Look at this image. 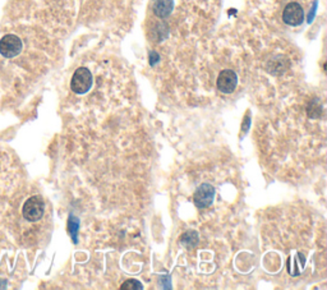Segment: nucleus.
<instances>
[{
	"mask_svg": "<svg viewBox=\"0 0 327 290\" xmlns=\"http://www.w3.org/2000/svg\"><path fill=\"white\" fill-rule=\"evenodd\" d=\"M92 73L87 68H78L73 74L72 81H70V88L77 95H84V93L89 92L90 88L92 87Z\"/></svg>",
	"mask_w": 327,
	"mask_h": 290,
	"instance_id": "nucleus-1",
	"label": "nucleus"
},
{
	"mask_svg": "<svg viewBox=\"0 0 327 290\" xmlns=\"http://www.w3.org/2000/svg\"><path fill=\"white\" fill-rule=\"evenodd\" d=\"M44 201H42V198L40 196H32V197H30L24 202L23 208H22L24 219L27 221H31V223L39 221L42 218V215H44Z\"/></svg>",
	"mask_w": 327,
	"mask_h": 290,
	"instance_id": "nucleus-2",
	"label": "nucleus"
},
{
	"mask_svg": "<svg viewBox=\"0 0 327 290\" xmlns=\"http://www.w3.org/2000/svg\"><path fill=\"white\" fill-rule=\"evenodd\" d=\"M215 187L208 183H203L196 189L193 195V202L198 208H207L212 205L215 198Z\"/></svg>",
	"mask_w": 327,
	"mask_h": 290,
	"instance_id": "nucleus-3",
	"label": "nucleus"
},
{
	"mask_svg": "<svg viewBox=\"0 0 327 290\" xmlns=\"http://www.w3.org/2000/svg\"><path fill=\"white\" fill-rule=\"evenodd\" d=\"M22 47H23L22 40L16 35H6L0 40V54L4 58L17 57L22 51Z\"/></svg>",
	"mask_w": 327,
	"mask_h": 290,
	"instance_id": "nucleus-4",
	"label": "nucleus"
},
{
	"mask_svg": "<svg viewBox=\"0 0 327 290\" xmlns=\"http://www.w3.org/2000/svg\"><path fill=\"white\" fill-rule=\"evenodd\" d=\"M216 85H217V88L220 92L231 93L235 90L236 85H238V75L231 69L221 70L217 77V81H216Z\"/></svg>",
	"mask_w": 327,
	"mask_h": 290,
	"instance_id": "nucleus-5",
	"label": "nucleus"
},
{
	"mask_svg": "<svg viewBox=\"0 0 327 290\" xmlns=\"http://www.w3.org/2000/svg\"><path fill=\"white\" fill-rule=\"evenodd\" d=\"M283 21L289 26H299L304 21L303 8L298 3H289L283 12Z\"/></svg>",
	"mask_w": 327,
	"mask_h": 290,
	"instance_id": "nucleus-6",
	"label": "nucleus"
},
{
	"mask_svg": "<svg viewBox=\"0 0 327 290\" xmlns=\"http://www.w3.org/2000/svg\"><path fill=\"white\" fill-rule=\"evenodd\" d=\"M174 9V0H155L153 3V13L158 18H167Z\"/></svg>",
	"mask_w": 327,
	"mask_h": 290,
	"instance_id": "nucleus-7",
	"label": "nucleus"
},
{
	"mask_svg": "<svg viewBox=\"0 0 327 290\" xmlns=\"http://www.w3.org/2000/svg\"><path fill=\"white\" fill-rule=\"evenodd\" d=\"M288 68H289L288 58L281 57V55L274 58V59H271L270 62L267 63V70L274 75L283 74Z\"/></svg>",
	"mask_w": 327,
	"mask_h": 290,
	"instance_id": "nucleus-8",
	"label": "nucleus"
},
{
	"mask_svg": "<svg viewBox=\"0 0 327 290\" xmlns=\"http://www.w3.org/2000/svg\"><path fill=\"white\" fill-rule=\"evenodd\" d=\"M180 242L184 244L188 248H192V247H196L198 243V234L196 231H187L182 235L180 238Z\"/></svg>",
	"mask_w": 327,
	"mask_h": 290,
	"instance_id": "nucleus-9",
	"label": "nucleus"
},
{
	"mask_svg": "<svg viewBox=\"0 0 327 290\" xmlns=\"http://www.w3.org/2000/svg\"><path fill=\"white\" fill-rule=\"evenodd\" d=\"M120 289L122 290H141V289H143V285L141 284L138 280L128 279L123 282L122 286H120Z\"/></svg>",
	"mask_w": 327,
	"mask_h": 290,
	"instance_id": "nucleus-10",
	"label": "nucleus"
},
{
	"mask_svg": "<svg viewBox=\"0 0 327 290\" xmlns=\"http://www.w3.org/2000/svg\"><path fill=\"white\" fill-rule=\"evenodd\" d=\"M77 229H78V220L75 218H73V216H70L69 218V230H70V234H72L73 239H74V242H77V238H75Z\"/></svg>",
	"mask_w": 327,
	"mask_h": 290,
	"instance_id": "nucleus-11",
	"label": "nucleus"
},
{
	"mask_svg": "<svg viewBox=\"0 0 327 290\" xmlns=\"http://www.w3.org/2000/svg\"><path fill=\"white\" fill-rule=\"evenodd\" d=\"M158 59H160V57H158V54L156 51H151L150 52V64L153 65L156 64V63L158 62Z\"/></svg>",
	"mask_w": 327,
	"mask_h": 290,
	"instance_id": "nucleus-12",
	"label": "nucleus"
}]
</instances>
